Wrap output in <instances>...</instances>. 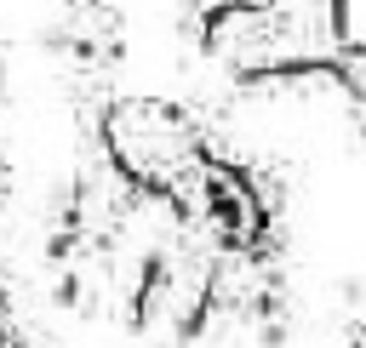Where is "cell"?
I'll return each instance as SVG.
<instances>
[{
  "label": "cell",
  "mask_w": 366,
  "mask_h": 348,
  "mask_svg": "<svg viewBox=\"0 0 366 348\" xmlns=\"http://www.w3.org/2000/svg\"><path fill=\"white\" fill-rule=\"evenodd\" d=\"M337 0H269L234 6L212 23V46L240 68H286L337 57Z\"/></svg>",
  "instance_id": "1"
}]
</instances>
